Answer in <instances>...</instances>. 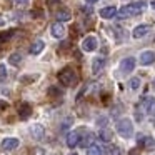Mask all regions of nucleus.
I'll return each mask as SVG.
<instances>
[{"instance_id": "nucleus-8", "label": "nucleus", "mask_w": 155, "mask_h": 155, "mask_svg": "<svg viewBox=\"0 0 155 155\" xmlns=\"http://www.w3.org/2000/svg\"><path fill=\"white\" fill-rule=\"evenodd\" d=\"M142 107H143L145 114H153L155 112V97H145L142 100Z\"/></svg>"}, {"instance_id": "nucleus-21", "label": "nucleus", "mask_w": 155, "mask_h": 155, "mask_svg": "<svg viewBox=\"0 0 155 155\" xmlns=\"http://www.w3.org/2000/svg\"><path fill=\"white\" fill-rule=\"evenodd\" d=\"M112 137H114V132L108 130V128H102V130L98 132V138H100L102 142H110Z\"/></svg>"}, {"instance_id": "nucleus-7", "label": "nucleus", "mask_w": 155, "mask_h": 155, "mask_svg": "<svg viewBox=\"0 0 155 155\" xmlns=\"http://www.w3.org/2000/svg\"><path fill=\"white\" fill-rule=\"evenodd\" d=\"M135 68V58L134 57H125L124 60L120 62V70L124 72V74H128V72H132Z\"/></svg>"}, {"instance_id": "nucleus-37", "label": "nucleus", "mask_w": 155, "mask_h": 155, "mask_svg": "<svg viewBox=\"0 0 155 155\" xmlns=\"http://www.w3.org/2000/svg\"><path fill=\"white\" fill-rule=\"evenodd\" d=\"M0 22H2V20H0Z\"/></svg>"}, {"instance_id": "nucleus-24", "label": "nucleus", "mask_w": 155, "mask_h": 155, "mask_svg": "<svg viewBox=\"0 0 155 155\" xmlns=\"http://www.w3.org/2000/svg\"><path fill=\"white\" fill-rule=\"evenodd\" d=\"M15 34V30H8V32H4V34H0V42H7L10 40V37Z\"/></svg>"}, {"instance_id": "nucleus-13", "label": "nucleus", "mask_w": 155, "mask_h": 155, "mask_svg": "<svg viewBox=\"0 0 155 155\" xmlns=\"http://www.w3.org/2000/svg\"><path fill=\"white\" fill-rule=\"evenodd\" d=\"M18 145H20L18 138H5V140L2 142V148H4V150H7V152L15 150V148H17Z\"/></svg>"}, {"instance_id": "nucleus-2", "label": "nucleus", "mask_w": 155, "mask_h": 155, "mask_svg": "<svg viewBox=\"0 0 155 155\" xmlns=\"http://www.w3.org/2000/svg\"><path fill=\"white\" fill-rule=\"evenodd\" d=\"M58 80H60V84L65 85V87H72V85L77 84V74H75L74 68L65 67L64 70L58 72Z\"/></svg>"}, {"instance_id": "nucleus-18", "label": "nucleus", "mask_w": 155, "mask_h": 155, "mask_svg": "<svg viewBox=\"0 0 155 155\" xmlns=\"http://www.w3.org/2000/svg\"><path fill=\"white\" fill-rule=\"evenodd\" d=\"M55 17H57L58 22H68L72 18V14H70V10H67V8H60V10L55 14Z\"/></svg>"}, {"instance_id": "nucleus-31", "label": "nucleus", "mask_w": 155, "mask_h": 155, "mask_svg": "<svg viewBox=\"0 0 155 155\" xmlns=\"http://www.w3.org/2000/svg\"><path fill=\"white\" fill-rule=\"evenodd\" d=\"M48 2V5H54V4H57V2H60V0H47Z\"/></svg>"}, {"instance_id": "nucleus-9", "label": "nucleus", "mask_w": 155, "mask_h": 155, "mask_svg": "<svg viewBox=\"0 0 155 155\" xmlns=\"http://www.w3.org/2000/svg\"><path fill=\"white\" fill-rule=\"evenodd\" d=\"M104 67H105V58H102V57L94 58V62H92V74L98 75L102 70H104Z\"/></svg>"}, {"instance_id": "nucleus-26", "label": "nucleus", "mask_w": 155, "mask_h": 155, "mask_svg": "<svg viewBox=\"0 0 155 155\" xmlns=\"http://www.w3.org/2000/svg\"><path fill=\"white\" fill-rule=\"evenodd\" d=\"M110 155H124V152H122L120 147H114V148L110 150Z\"/></svg>"}, {"instance_id": "nucleus-33", "label": "nucleus", "mask_w": 155, "mask_h": 155, "mask_svg": "<svg viewBox=\"0 0 155 155\" xmlns=\"http://www.w3.org/2000/svg\"><path fill=\"white\" fill-rule=\"evenodd\" d=\"M150 7H152V8H153V10H155V0H152V4H150Z\"/></svg>"}, {"instance_id": "nucleus-11", "label": "nucleus", "mask_w": 155, "mask_h": 155, "mask_svg": "<svg viewBox=\"0 0 155 155\" xmlns=\"http://www.w3.org/2000/svg\"><path fill=\"white\" fill-rule=\"evenodd\" d=\"M155 62V54L152 50H145L140 54V64L142 65H150Z\"/></svg>"}, {"instance_id": "nucleus-36", "label": "nucleus", "mask_w": 155, "mask_h": 155, "mask_svg": "<svg viewBox=\"0 0 155 155\" xmlns=\"http://www.w3.org/2000/svg\"><path fill=\"white\" fill-rule=\"evenodd\" d=\"M153 125H155V118H153Z\"/></svg>"}, {"instance_id": "nucleus-22", "label": "nucleus", "mask_w": 155, "mask_h": 155, "mask_svg": "<svg viewBox=\"0 0 155 155\" xmlns=\"http://www.w3.org/2000/svg\"><path fill=\"white\" fill-rule=\"evenodd\" d=\"M20 62H22V55L18 54V52H14V54L8 57V64H10V65H15V67H17Z\"/></svg>"}, {"instance_id": "nucleus-19", "label": "nucleus", "mask_w": 155, "mask_h": 155, "mask_svg": "<svg viewBox=\"0 0 155 155\" xmlns=\"http://www.w3.org/2000/svg\"><path fill=\"white\" fill-rule=\"evenodd\" d=\"M44 47H45V44L42 40H35L34 44H32V47H30V54L32 55H38L42 50H44Z\"/></svg>"}, {"instance_id": "nucleus-4", "label": "nucleus", "mask_w": 155, "mask_h": 155, "mask_svg": "<svg viewBox=\"0 0 155 155\" xmlns=\"http://www.w3.org/2000/svg\"><path fill=\"white\" fill-rule=\"evenodd\" d=\"M84 128H77V130H72L70 134L67 135V145L70 148H75L77 145H80V140H82V134H84Z\"/></svg>"}, {"instance_id": "nucleus-1", "label": "nucleus", "mask_w": 155, "mask_h": 155, "mask_svg": "<svg viewBox=\"0 0 155 155\" xmlns=\"http://www.w3.org/2000/svg\"><path fill=\"white\" fill-rule=\"evenodd\" d=\"M145 7H147V4H145L143 0H142V2H135V4L124 5L120 10H117V15H115V17H117L118 20H125V18L137 17V15H140L142 12L145 10Z\"/></svg>"}, {"instance_id": "nucleus-28", "label": "nucleus", "mask_w": 155, "mask_h": 155, "mask_svg": "<svg viewBox=\"0 0 155 155\" xmlns=\"http://www.w3.org/2000/svg\"><path fill=\"white\" fill-rule=\"evenodd\" d=\"M35 78H37V75H32V77H24V80H22V82H34L35 80Z\"/></svg>"}, {"instance_id": "nucleus-27", "label": "nucleus", "mask_w": 155, "mask_h": 155, "mask_svg": "<svg viewBox=\"0 0 155 155\" xmlns=\"http://www.w3.org/2000/svg\"><path fill=\"white\" fill-rule=\"evenodd\" d=\"M97 124H98V125H100V127H104V125H105V124H107V118H105V117H102V118H98V120H97Z\"/></svg>"}, {"instance_id": "nucleus-14", "label": "nucleus", "mask_w": 155, "mask_h": 155, "mask_svg": "<svg viewBox=\"0 0 155 155\" xmlns=\"http://www.w3.org/2000/svg\"><path fill=\"white\" fill-rule=\"evenodd\" d=\"M105 147L100 143H92L90 147L87 148V155H105Z\"/></svg>"}, {"instance_id": "nucleus-6", "label": "nucleus", "mask_w": 155, "mask_h": 155, "mask_svg": "<svg viewBox=\"0 0 155 155\" xmlns=\"http://www.w3.org/2000/svg\"><path fill=\"white\" fill-rule=\"evenodd\" d=\"M150 30H152V27L148 24H140V25H137V27L134 28L132 35H134V38H142L147 34H150Z\"/></svg>"}, {"instance_id": "nucleus-3", "label": "nucleus", "mask_w": 155, "mask_h": 155, "mask_svg": "<svg viewBox=\"0 0 155 155\" xmlns=\"http://www.w3.org/2000/svg\"><path fill=\"white\" fill-rule=\"evenodd\" d=\"M117 132L124 138L134 137V124H132L130 118H122V120H118L117 122Z\"/></svg>"}, {"instance_id": "nucleus-30", "label": "nucleus", "mask_w": 155, "mask_h": 155, "mask_svg": "<svg viewBox=\"0 0 155 155\" xmlns=\"http://www.w3.org/2000/svg\"><path fill=\"white\" fill-rule=\"evenodd\" d=\"M7 102H2V100H0V108H7Z\"/></svg>"}, {"instance_id": "nucleus-16", "label": "nucleus", "mask_w": 155, "mask_h": 155, "mask_svg": "<svg viewBox=\"0 0 155 155\" xmlns=\"http://www.w3.org/2000/svg\"><path fill=\"white\" fill-rule=\"evenodd\" d=\"M138 142L142 143V147H143L145 150H155V140L152 137H140Z\"/></svg>"}, {"instance_id": "nucleus-15", "label": "nucleus", "mask_w": 155, "mask_h": 155, "mask_svg": "<svg viewBox=\"0 0 155 155\" xmlns=\"http://www.w3.org/2000/svg\"><path fill=\"white\" fill-rule=\"evenodd\" d=\"M98 15H100L102 18H112L117 15V8L114 7V5H108V7H104L100 12H98Z\"/></svg>"}, {"instance_id": "nucleus-5", "label": "nucleus", "mask_w": 155, "mask_h": 155, "mask_svg": "<svg viewBox=\"0 0 155 155\" xmlns=\"http://www.w3.org/2000/svg\"><path fill=\"white\" fill-rule=\"evenodd\" d=\"M97 47H98V42H97V37H94V35L85 37L84 42H82V50L84 52H94Z\"/></svg>"}, {"instance_id": "nucleus-25", "label": "nucleus", "mask_w": 155, "mask_h": 155, "mask_svg": "<svg viewBox=\"0 0 155 155\" xmlns=\"http://www.w3.org/2000/svg\"><path fill=\"white\" fill-rule=\"evenodd\" d=\"M7 78V68H5V64H0V82H4Z\"/></svg>"}, {"instance_id": "nucleus-34", "label": "nucleus", "mask_w": 155, "mask_h": 155, "mask_svg": "<svg viewBox=\"0 0 155 155\" xmlns=\"http://www.w3.org/2000/svg\"><path fill=\"white\" fill-rule=\"evenodd\" d=\"M152 88H153V90H155V80L152 82Z\"/></svg>"}, {"instance_id": "nucleus-12", "label": "nucleus", "mask_w": 155, "mask_h": 155, "mask_svg": "<svg viewBox=\"0 0 155 155\" xmlns=\"http://www.w3.org/2000/svg\"><path fill=\"white\" fill-rule=\"evenodd\" d=\"M50 32H52V35H54L55 38H64V35H65V27L62 25V22H57V24L52 25Z\"/></svg>"}, {"instance_id": "nucleus-32", "label": "nucleus", "mask_w": 155, "mask_h": 155, "mask_svg": "<svg viewBox=\"0 0 155 155\" xmlns=\"http://www.w3.org/2000/svg\"><path fill=\"white\" fill-rule=\"evenodd\" d=\"M85 2H87V4H97L98 0H85Z\"/></svg>"}, {"instance_id": "nucleus-29", "label": "nucleus", "mask_w": 155, "mask_h": 155, "mask_svg": "<svg viewBox=\"0 0 155 155\" xmlns=\"http://www.w3.org/2000/svg\"><path fill=\"white\" fill-rule=\"evenodd\" d=\"M15 4H18V5H25V4H28V0H15Z\"/></svg>"}, {"instance_id": "nucleus-35", "label": "nucleus", "mask_w": 155, "mask_h": 155, "mask_svg": "<svg viewBox=\"0 0 155 155\" xmlns=\"http://www.w3.org/2000/svg\"><path fill=\"white\" fill-rule=\"evenodd\" d=\"M70 155H77V153H70Z\"/></svg>"}, {"instance_id": "nucleus-20", "label": "nucleus", "mask_w": 155, "mask_h": 155, "mask_svg": "<svg viewBox=\"0 0 155 155\" xmlns=\"http://www.w3.org/2000/svg\"><path fill=\"white\" fill-rule=\"evenodd\" d=\"M30 132H32V137L37 138V140H42V138H44V127H42V125H34V127L30 128Z\"/></svg>"}, {"instance_id": "nucleus-23", "label": "nucleus", "mask_w": 155, "mask_h": 155, "mask_svg": "<svg viewBox=\"0 0 155 155\" xmlns=\"http://www.w3.org/2000/svg\"><path fill=\"white\" fill-rule=\"evenodd\" d=\"M128 85H130L132 90H137V88L140 87V78H138V77H132L130 82H128Z\"/></svg>"}, {"instance_id": "nucleus-17", "label": "nucleus", "mask_w": 155, "mask_h": 155, "mask_svg": "<svg viewBox=\"0 0 155 155\" xmlns=\"http://www.w3.org/2000/svg\"><path fill=\"white\" fill-rule=\"evenodd\" d=\"M92 143H94V134H92V132H84V137H82V140H80V147L88 148Z\"/></svg>"}, {"instance_id": "nucleus-10", "label": "nucleus", "mask_w": 155, "mask_h": 155, "mask_svg": "<svg viewBox=\"0 0 155 155\" xmlns=\"http://www.w3.org/2000/svg\"><path fill=\"white\" fill-rule=\"evenodd\" d=\"M18 115H20L22 120H25V118H28L32 115V105L27 104V102H24V104L18 105Z\"/></svg>"}]
</instances>
